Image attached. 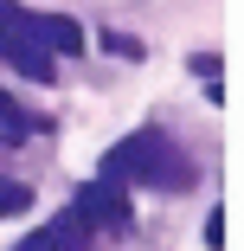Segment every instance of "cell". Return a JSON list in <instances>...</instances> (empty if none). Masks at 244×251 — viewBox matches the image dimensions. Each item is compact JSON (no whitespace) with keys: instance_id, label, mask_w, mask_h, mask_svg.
I'll return each instance as SVG.
<instances>
[{"instance_id":"obj_1","label":"cell","mask_w":244,"mask_h":251,"mask_svg":"<svg viewBox=\"0 0 244 251\" xmlns=\"http://www.w3.org/2000/svg\"><path fill=\"white\" fill-rule=\"evenodd\" d=\"M96 180H116V187H161V193H180V187H193V161L180 155V148L161 135V129H135V135H122L110 155H103V168H96Z\"/></svg>"},{"instance_id":"obj_2","label":"cell","mask_w":244,"mask_h":251,"mask_svg":"<svg viewBox=\"0 0 244 251\" xmlns=\"http://www.w3.org/2000/svg\"><path fill=\"white\" fill-rule=\"evenodd\" d=\"M71 213H77L84 226H110V232H122V226H129V193H122L116 180H90V187H77Z\"/></svg>"},{"instance_id":"obj_3","label":"cell","mask_w":244,"mask_h":251,"mask_svg":"<svg viewBox=\"0 0 244 251\" xmlns=\"http://www.w3.org/2000/svg\"><path fill=\"white\" fill-rule=\"evenodd\" d=\"M20 26H26L52 58H58V52H84V26L65 20V13H20Z\"/></svg>"},{"instance_id":"obj_4","label":"cell","mask_w":244,"mask_h":251,"mask_svg":"<svg viewBox=\"0 0 244 251\" xmlns=\"http://www.w3.org/2000/svg\"><path fill=\"white\" fill-rule=\"evenodd\" d=\"M20 13H26V7H20ZM0 58H7V65H13L20 77H32V84H52V77H58V65H52V52H45V45H39V39H32L26 26H20V32L7 39V52H0Z\"/></svg>"},{"instance_id":"obj_5","label":"cell","mask_w":244,"mask_h":251,"mask_svg":"<svg viewBox=\"0 0 244 251\" xmlns=\"http://www.w3.org/2000/svg\"><path fill=\"white\" fill-rule=\"evenodd\" d=\"M84 232H90V226H84L77 213H65L58 226L32 232V238H26V245H13V251H84Z\"/></svg>"},{"instance_id":"obj_6","label":"cell","mask_w":244,"mask_h":251,"mask_svg":"<svg viewBox=\"0 0 244 251\" xmlns=\"http://www.w3.org/2000/svg\"><path fill=\"white\" fill-rule=\"evenodd\" d=\"M39 123L26 116V110H13V97H0V142H26Z\"/></svg>"},{"instance_id":"obj_7","label":"cell","mask_w":244,"mask_h":251,"mask_svg":"<svg viewBox=\"0 0 244 251\" xmlns=\"http://www.w3.org/2000/svg\"><path fill=\"white\" fill-rule=\"evenodd\" d=\"M0 213H32V187H26V180H7V174H0Z\"/></svg>"},{"instance_id":"obj_8","label":"cell","mask_w":244,"mask_h":251,"mask_svg":"<svg viewBox=\"0 0 244 251\" xmlns=\"http://www.w3.org/2000/svg\"><path fill=\"white\" fill-rule=\"evenodd\" d=\"M13 32H20V7H13V0H0V52H7Z\"/></svg>"},{"instance_id":"obj_9","label":"cell","mask_w":244,"mask_h":251,"mask_svg":"<svg viewBox=\"0 0 244 251\" xmlns=\"http://www.w3.org/2000/svg\"><path fill=\"white\" fill-rule=\"evenodd\" d=\"M110 52H116V58H141V45H135L129 32H110Z\"/></svg>"}]
</instances>
